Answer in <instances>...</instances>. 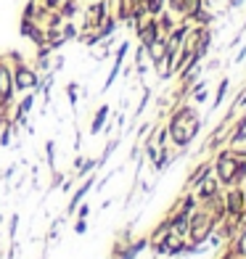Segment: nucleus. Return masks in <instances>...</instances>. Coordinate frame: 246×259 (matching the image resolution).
<instances>
[{"label":"nucleus","instance_id":"7","mask_svg":"<svg viewBox=\"0 0 246 259\" xmlns=\"http://www.w3.org/2000/svg\"><path fill=\"white\" fill-rule=\"evenodd\" d=\"M225 90H228V79H222L220 82V88H217V98H215V106L222 103V98H225Z\"/></svg>","mask_w":246,"mask_h":259},{"label":"nucleus","instance_id":"4","mask_svg":"<svg viewBox=\"0 0 246 259\" xmlns=\"http://www.w3.org/2000/svg\"><path fill=\"white\" fill-rule=\"evenodd\" d=\"M58 32H61L64 42H72V40H77V34H79V29L72 24V21H64V24H61V29H58Z\"/></svg>","mask_w":246,"mask_h":259},{"label":"nucleus","instance_id":"5","mask_svg":"<svg viewBox=\"0 0 246 259\" xmlns=\"http://www.w3.org/2000/svg\"><path fill=\"white\" fill-rule=\"evenodd\" d=\"M167 11L170 14H185V0H167Z\"/></svg>","mask_w":246,"mask_h":259},{"label":"nucleus","instance_id":"10","mask_svg":"<svg viewBox=\"0 0 246 259\" xmlns=\"http://www.w3.org/2000/svg\"><path fill=\"white\" fill-rule=\"evenodd\" d=\"M88 214H90V209H88V204H82V209H79V217H82V220H85Z\"/></svg>","mask_w":246,"mask_h":259},{"label":"nucleus","instance_id":"3","mask_svg":"<svg viewBox=\"0 0 246 259\" xmlns=\"http://www.w3.org/2000/svg\"><path fill=\"white\" fill-rule=\"evenodd\" d=\"M106 116H109V106H101V109L96 111V116H93V122H90V133H93V135L101 133V127H103V122H106Z\"/></svg>","mask_w":246,"mask_h":259},{"label":"nucleus","instance_id":"6","mask_svg":"<svg viewBox=\"0 0 246 259\" xmlns=\"http://www.w3.org/2000/svg\"><path fill=\"white\" fill-rule=\"evenodd\" d=\"M77 90H79V85H77V82H69V85H66V98H69V103H77Z\"/></svg>","mask_w":246,"mask_h":259},{"label":"nucleus","instance_id":"9","mask_svg":"<svg viewBox=\"0 0 246 259\" xmlns=\"http://www.w3.org/2000/svg\"><path fill=\"white\" fill-rule=\"evenodd\" d=\"M238 254H246V230H243L241 241H238Z\"/></svg>","mask_w":246,"mask_h":259},{"label":"nucleus","instance_id":"8","mask_svg":"<svg viewBox=\"0 0 246 259\" xmlns=\"http://www.w3.org/2000/svg\"><path fill=\"white\" fill-rule=\"evenodd\" d=\"M85 230H88V222H85V220H79L77 225H74V233H77V235H82Z\"/></svg>","mask_w":246,"mask_h":259},{"label":"nucleus","instance_id":"2","mask_svg":"<svg viewBox=\"0 0 246 259\" xmlns=\"http://www.w3.org/2000/svg\"><path fill=\"white\" fill-rule=\"evenodd\" d=\"M93 185H96V180H93V178H90V180H85V183H82V185L77 188V193L72 196V201H69V214H72V211H74V209L79 206V201H82V198H85V193L90 191V188H93Z\"/></svg>","mask_w":246,"mask_h":259},{"label":"nucleus","instance_id":"1","mask_svg":"<svg viewBox=\"0 0 246 259\" xmlns=\"http://www.w3.org/2000/svg\"><path fill=\"white\" fill-rule=\"evenodd\" d=\"M11 72H14V88L21 93H29L34 90L37 93L40 88V72L34 66H29L27 61H19V64H11Z\"/></svg>","mask_w":246,"mask_h":259}]
</instances>
